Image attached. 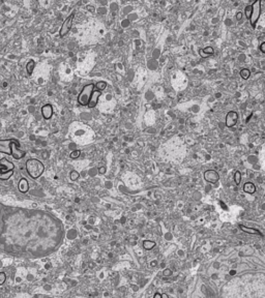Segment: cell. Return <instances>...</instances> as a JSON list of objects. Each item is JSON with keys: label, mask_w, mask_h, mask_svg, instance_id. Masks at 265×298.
Segmentation results:
<instances>
[{"label": "cell", "mask_w": 265, "mask_h": 298, "mask_svg": "<svg viewBox=\"0 0 265 298\" xmlns=\"http://www.w3.org/2000/svg\"><path fill=\"white\" fill-rule=\"evenodd\" d=\"M200 54H201V56H202V57H206L207 55H211V54H213V49H212L211 47L204 48L203 50H201Z\"/></svg>", "instance_id": "obj_15"}, {"label": "cell", "mask_w": 265, "mask_h": 298, "mask_svg": "<svg viewBox=\"0 0 265 298\" xmlns=\"http://www.w3.org/2000/svg\"><path fill=\"white\" fill-rule=\"evenodd\" d=\"M241 16H242V15H241V12H237V20H238V21H239V20H240L241 19Z\"/></svg>", "instance_id": "obj_28"}, {"label": "cell", "mask_w": 265, "mask_h": 298, "mask_svg": "<svg viewBox=\"0 0 265 298\" xmlns=\"http://www.w3.org/2000/svg\"><path fill=\"white\" fill-rule=\"evenodd\" d=\"M74 16H75V14H74V12H72V14H70V15L68 16V18H66V20H65L64 22H63L62 26H61V28H60V31H59V35H60L61 37L65 36V35H66V34L70 32V28H72Z\"/></svg>", "instance_id": "obj_6"}, {"label": "cell", "mask_w": 265, "mask_h": 298, "mask_svg": "<svg viewBox=\"0 0 265 298\" xmlns=\"http://www.w3.org/2000/svg\"><path fill=\"white\" fill-rule=\"evenodd\" d=\"M41 114L45 119H50L53 116V107L51 105H45L41 108Z\"/></svg>", "instance_id": "obj_9"}, {"label": "cell", "mask_w": 265, "mask_h": 298, "mask_svg": "<svg viewBox=\"0 0 265 298\" xmlns=\"http://www.w3.org/2000/svg\"><path fill=\"white\" fill-rule=\"evenodd\" d=\"M105 172H106V168H105V167L99 168V174H104Z\"/></svg>", "instance_id": "obj_25"}, {"label": "cell", "mask_w": 265, "mask_h": 298, "mask_svg": "<svg viewBox=\"0 0 265 298\" xmlns=\"http://www.w3.org/2000/svg\"><path fill=\"white\" fill-rule=\"evenodd\" d=\"M80 154H81V151H80V150H75V151H72V152L70 153V158H72V160H76V158H79Z\"/></svg>", "instance_id": "obj_19"}, {"label": "cell", "mask_w": 265, "mask_h": 298, "mask_svg": "<svg viewBox=\"0 0 265 298\" xmlns=\"http://www.w3.org/2000/svg\"><path fill=\"white\" fill-rule=\"evenodd\" d=\"M234 181L236 184H239L241 181V173L240 171H236L235 174H234Z\"/></svg>", "instance_id": "obj_18"}, {"label": "cell", "mask_w": 265, "mask_h": 298, "mask_svg": "<svg viewBox=\"0 0 265 298\" xmlns=\"http://www.w3.org/2000/svg\"><path fill=\"white\" fill-rule=\"evenodd\" d=\"M97 90H104L105 88L107 87V83L106 82H99L97 84Z\"/></svg>", "instance_id": "obj_20"}, {"label": "cell", "mask_w": 265, "mask_h": 298, "mask_svg": "<svg viewBox=\"0 0 265 298\" xmlns=\"http://www.w3.org/2000/svg\"><path fill=\"white\" fill-rule=\"evenodd\" d=\"M161 298H168V295L167 294H161Z\"/></svg>", "instance_id": "obj_29"}, {"label": "cell", "mask_w": 265, "mask_h": 298, "mask_svg": "<svg viewBox=\"0 0 265 298\" xmlns=\"http://www.w3.org/2000/svg\"><path fill=\"white\" fill-rule=\"evenodd\" d=\"M260 49H261V51L263 52V53H265V43H263L262 45L260 46Z\"/></svg>", "instance_id": "obj_26"}, {"label": "cell", "mask_w": 265, "mask_h": 298, "mask_svg": "<svg viewBox=\"0 0 265 298\" xmlns=\"http://www.w3.org/2000/svg\"><path fill=\"white\" fill-rule=\"evenodd\" d=\"M6 281V275L4 272H0V285H3L4 281Z\"/></svg>", "instance_id": "obj_21"}, {"label": "cell", "mask_w": 265, "mask_h": 298, "mask_svg": "<svg viewBox=\"0 0 265 298\" xmlns=\"http://www.w3.org/2000/svg\"><path fill=\"white\" fill-rule=\"evenodd\" d=\"M239 228L244 231V232L248 233V234H257V235L262 236V233H261L260 231L256 230V229H254V228H248V227H246V226H244V225H239Z\"/></svg>", "instance_id": "obj_12"}, {"label": "cell", "mask_w": 265, "mask_h": 298, "mask_svg": "<svg viewBox=\"0 0 265 298\" xmlns=\"http://www.w3.org/2000/svg\"><path fill=\"white\" fill-rule=\"evenodd\" d=\"M0 152L5 154L12 155L16 160H20L24 156L25 153L20 149V144L14 139H7V140H0Z\"/></svg>", "instance_id": "obj_1"}, {"label": "cell", "mask_w": 265, "mask_h": 298, "mask_svg": "<svg viewBox=\"0 0 265 298\" xmlns=\"http://www.w3.org/2000/svg\"><path fill=\"white\" fill-rule=\"evenodd\" d=\"M154 246H155V242H154V241H151V240H144V241H143V247H144L146 251L152 250Z\"/></svg>", "instance_id": "obj_14"}, {"label": "cell", "mask_w": 265, "mask_h": 298, "mask_svg": "<svg viewBox=\"0 0 265 298\" xmlns=\"http://www.w3.org/2000/svg\"><path fill=\"white\" fill-rule=\"evenodd\" d=\"M18 187H19V191H21V193H23V194L27 193V191H28V189H29L28 181H27L25 178H21V179H20V181H19V185H18Z\"/></svg>", "instance_id": "obj_11"}, {"label": "cell", "mask_w": 265, "mask_h": 298, "mask_svg": "<svg viewBox=\"0 0 265 298\" xmlns=\"http://www.w3.org/2000/svg\"><path fill=\"white\" fill-rule=\"evenodd\" d=\"M244 191L248 194H254L256 191V187L253 182H246L244 185Z\"/></svg>", "instance_id": "obj_13"}, {"label": "cell", "mask_w": 265, "mask_h": 298, "mask_svg": "<svg viewBox=\"0 0 265 298\" xmlns=\"http://www.w3.org/2000/svg\"><path fill=\"white\" fill-rule=\"evenodd\" d=\"M34 65H35V63H34L33 60H30L28 63H27V67L26 68H27V73H28L29 75H31L32 72H33Z\"/></svg>", "instance_id": "obj_16"}, {"label": "cell", "mask_w": 265, "mask_h": 298, "mask_svg": "<svg viewBox=\"0 0 265 298\" xmlns=\"http://www.w3.org/2000/svg\"><path fill=\"white\" fill-rule=\"evenodd\" d=\"M14 174V164L10 162L5 158L0 160V179L7 180Z\"/></svg>", "instance_id": "obj_4"}, {"label": "cell", "mask_w": 265, "mask_h": 298, "mask_svg": "<svg viewBox=\"0 0 265 298\" xmlns=\"http://www.w3.org/2000/svg\"><path fill=\"white\" fill-rule=\"evenodd\" d=\"M250 75H251V73H250V70H248V68H244V70H240V76H241V78H242V79H244V80L248 79Z\"/></svg>", "instance_id": "obj_17"}, {"label": "cell", "mask_w": 265, "mask_h": 298, "mask_svg": "<svg viewBox=\"0 0 265 298\" xmlns=\"http://www.w3.org/2000/svg\"><path fill=\"white\" fill-rule=\"evenodd\" d=\"M153 298H161V295L159 293H155L153 296Z\"/></svg>", "instance_id": "obj_27"}, {"label": "cell", "mask_w": 265, "mask_h": 298, "mask_svg": "<svg viewBox=\"0 0 265 298\" xmlns=\"http://www.w3.org/2000/svg\"><path fill=\"white\" fill-rule=\"evenodd\" d=\"M101 95V91H99V90H95V91L92 93V96H91V98H90V102H89V104H88V107L89 108L95 107V106L97 105V102H99V98Z\"/></svg>", "instance_id": "obj_10"}, {"label": "cell", "mask_w": 265, "mask_h": 298, "mask_svg": "<svg viewBox=\"0 0 265 298\" xmlns=\"http://www.w3.org/2000/svg\"><path fill=\"white\" fill-rule=\"evenodd\" d=\"M78 177H79V174H78V172H76V171H72V172L70 173V179L72 180H77Z\"/></svg>", "instance_id": "obj_23"}, {"label": "cell", "mask_w": 265, "mask_h": 298, "mask_svg": "<svg viewBox=\"0 0 265 298\" xmlns=\"http://www.w3.org/2000/svg\"><path fill=\"white\" fill-rule=\"evenodd\" d=\"M94 87H95V85L93 83H90V84H87L86 86H84V88L82 89V91L80 92L79 96H78L79 105H81V106H88L90 98L92 96V93L94 92Z\"/></svg>", "instance_id": "obj_3"}, {"label": "cell", "mask_w": 265, "mask_h": 298, "mask_svg": "<svg viewBox=\"0 0 265 298\" xmlns=\"http://www.w3.org/2000/svg\"><path fill=\"white\" fill-rule=\"evenodd\" d=\"M203 175H204V179L211 184L217 183L219 180V174L215 170H207V171H205Z\"/></svg>", "instance_id": "obj_7"}, {"label": "cell", "mask_w": 265, "mask_h": 298, "mask_svg": "<svg viewBox=\"0 0 265 298\" xmlns=\"http://www.w3.org/2000/svg\"><path fill=\"white\" fill-rule=\"evenodd\" d=\"M251 14H252V5L251 6H246V17H248V19H250Z\"/></svg>", "instance_id": "obj_22"}, {"label": "cell", "mask_w": 265, "mask_h": 298, "mask_svg": "<svg viewBox=\"0 0 265 298\" xmlns=\"http://www.w3.org/2000/svg\"><path fill=\"white\" fill-rule=\"evenodd\" d=\"M26 170L28 174L32 177V178H39L41 174L43 173V162L39 160H35V158H30L26 162Z\"/></svg>", "instance_id": "obj_2"}, {"label": "cell", "mask_w": 265, "mask_h": 298, "mask_svg": "<svg viewBox=\"0 0 265 298\" xmlns=\"http://www.w3.org/2000/svg\"><path fill=\"white\" fill-rule=\"evenodd\" d=\"M260 14H261V1L260 0H257L253 3L252 5V14L251 17H250V22L253 28H256V24L258 22L259 18H260Z\"/></svg>", "instance_id": "obj_5"}, {"label": "cell", "mask_w": 265, "mask_h": 298, "mask_svg": "<svg viewBox=\"0 0 265 298\" xmlns=\"http://www.w3.org/2000/svg\"><path fill=\"white\" fill-rule=\"evenodd\" d=\"M171 274H172V271L170 270V269H166V270L164 271V275L165 276H170Z\"/></svg>", "instance_id": "obj_24"}, {"label": "cell", "mask_w": 265, "mask_h": 298, "mask_svg": "<svg viewBox=\"0 0 265 298\" xmlns=\"http://www.w3.org/2000/svg\"><path fill=\"white\" fill-rule=\"evenodd\" d=\"M238 114L235 111H230L226 116V125L228 127H232L237 123Z\"/></svg>", "instance_id": "obj_8"}]
</instances>
